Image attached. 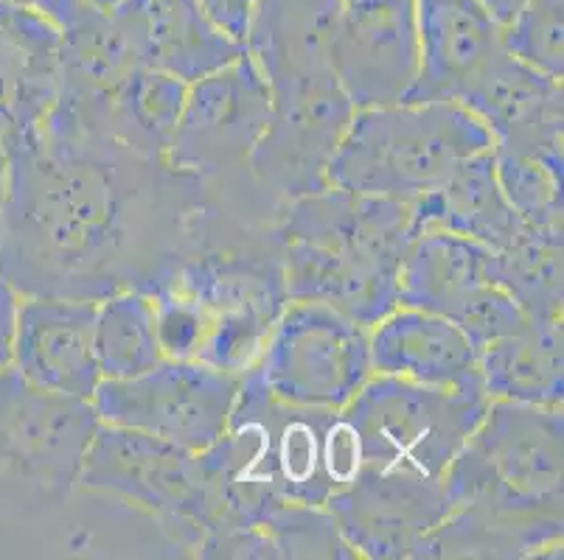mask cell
Segmentation results:
<instances>
[{
  "label": "cell",
  "mask_w": 564,
  "mask_h": 560,
  "mask_svg": "<svg viewBox=\"0 0 564 560\" xmlns=\"http://www.w3.org/2000/svg\"><path fill=\"white\" fill-rule=\"evenodd\" d=\"M76 487L150 516L172 547L192 558H199L223 513L203 451L112 424L96 429Z\"/></svg>",
  "instance_id": "cell-8"
},
{
  "label": "cell",
  "mask_w": 564,
  "mask_h": 560,
  "mask_svg": "<svg viewBox=\"0 0 564 560\" xmlns=\"http://www.w3.org/2000/svg\"><path fill=\"white\" fill-rule=\"evenodd\" d=\"M87 3H90V7H96V9H105V12H110L118 0H87Z\"/></svg>",
  "instance_id": "cell-34"
},
{
  "label": "cell",
  "mask_w": 564,
  "mask_h": 560,
  "mask_svg": "<svg viewBox=\"0 0 564 560\" xmlns=\"http://www.w3.org/2000/svg\"><path fill=\"white\" fill-rule=\"evenodd\" d=\"M495 172L522 222L540 230H564V163L495 146Z\"/></svg>",
  "instance_id": "cell-27"
},
{
  "label": "cell",
  "mask_w": 564,
  "mask_h": 560,
  "mask_svg": "<svg viewBox=\"0 0 564 560\" xmlns=\"http://www.w3.org/2000/svg\"><path fill=\"white\" fill-rule=\"evenodd\" d=\"M458 105L489 127L497 149L564 163L562 79L502 51L460 96Z\"/></svg>",
  "instance_id": "cell-16"
},
{
  "label": "cell",
  "mask_w": 564,
  "mask_h": 560,
  "mask_svg": "<svg viewBox=\"0 0 564 560\" xmlns=\"http://www.w3.org/2000/svg\"><path fill=\"white\" fill-rule=\"evenodd\" d=\"M484 387H427L393 376H371L340 409L360 469L410 471L444 480L471 431L484 420Z\"/></svg>",
  "instance_id": "cell-9"
},
{
  "label": "cell",
  "mask_w": 564,
  "mask_h": 560,
  "mask_svg": "<svg viewBox=\"0 0 564 560\" xmlns=\"http://www.w3.org/2000/svg\"><path fill=\"white\" fill-rule=\"evenodd\" d=\"M239 384L242 376L212 364L163 359L135 378H101L90 404L101 424L124 426L188 451H203L228 429Z\"/></svg>",
  "instance_id": "cell-13"
},
{
  "label": "cell",
  "mask_w": 564,
  "mask_h": 560,
  "mask_svg": "<svg viewBox=\"0 0 564 560\" xmlns=\"http://www.w3.org/2000/svg\"><path fill=\"white\" fill-rule=\"evenodd\" d=\"M253 370L279 400L340 413L373 376L368 328L326 303L290 300Z\"/></svg>",
  "instance_id": "cell-10"
},
{
  "label": "cell",
  "mask_w": 564,
  "mask_h": 560,
  "mask_svg": "<svg viewBox=\"0 0 564 560\" xmlns=\"http://www.w3.org/2000/svg\"><path fill=\"white\" fill-rule=\"evenodd\" d=\"M373 376H393L427 387H484L478 348L447 317L397 306L368 331Z\"/></svg>",
  "instance_id": "cell-20"
},
{
  "label": "cell",
  "mask_w": 564,
  "mask_h": 560,
  "mask_svg": "<svg viewBox=\"0 0 564 560\" xmlns=\"http://www.w3.org/2000/svg\"><path fill=\"white\" fill-rule=\"evenodd\" d=\"M419 79L404 101H460L502 54V29L480 0H415Z\"/></svg>",
  "instance_id": "cell-18"
},
{
  "label": "cell",
  "mask_w": 564,
  "mask_h": 560,
  "mask_svg": "<svg viewBox=\"0 0 564 560\" xmlns=\"http://www.w3.org/2000/svg\"><path fill=\"white\" fill-rule=\"evenodd\" d=\"M495 146L489 127L458 101H399L354 110L326 166V185L413 202L460 163Z\"/></svg>",
  "instance_id": "cell-5"
},
{
  "label": "cell",
  "mask_w": 564,
  "mask_h": 560,
  "mask_svg": "<svg viewBox=\"0 0 564 560\" xmlns=\"http://www.w3.org/2000/svg\"><path fill=\"white\" fill-rule=\"evenodd\" d=\"M7 177H9V154H7V146L0 143V205H3V197H7Z\"/></svg>",
  "instance_id": "cell-33"
},
{
  "label": "cell",
  "mask_w": 564,
  "mask_h": 560,
  "mask_svg": "<svg viewBox=\"0 0 564 560\" xmlns=\"http://www.w3.org/2000/svg\"><path fill=\"white\" fill-rule=\"evenodd\" d=\"M3 7L25 9V12H34L40 18L51 20L54 25L65 29V25L74 23L76 14L87 7V0H0Z\"/></svg>",
  "instance_id": "cell-31"
},
{
  "label": "cell",
  "mask_w": 564,
  "mask_h": 560,
  "mask_svg": "<svg viewBox=\"0 0 564 560\" xmlns=\"http://www.w3.org/2000/svg\"><path fill=\"white\" fill-rule=\"evenodd\" d=\"M480 3H484L486 12H489L491 18L497 20V25L502 29V25H509L511 20H514V14L520 12L525 0H480Z\"/></svg>",
  "instance_id": "cell-32"
},
{
  "label": "cell",
  "mask_w": 564,
  "mask_h": 560,
  "mask_svg": "<svg viewBox=\"0 0 564 560\" xmlns=\"http://www.w3.org/2000/svg\"><path fill=\"white\" fill-rule=\"evenodd\" d=\"M163 286H174L203 306L208 331L197 362L236 376L259 364L270 331L290 303L273 224H228L188 255Z\"/></svg>",
  "instance_id": "cell-6"
},
{
  "label": "cell",
  "mask_w": 564,
  "mask_h": 560,
  "mask_svg": "<svg viewBox=\"0 0 564 560\" xmlns=\"http://www.w3.org/2000/svg\"><path fill=\"white\" fill-rule=\"evenodd\" d=\"M155 303L143 292H118L96 308V362L101 378L124 382L163 362Z\"/></svg>",
  "instance_id": "cell-26"
},
{
  "label": "cell",
  "mask_w": 564,
  "mask_h": 560,
  "mask_svg": "<svg viewBox=\"0 0 564 560\" xmlns=\"http://www.w3.org/2000/svg\"><path fill=\"white\" fill-rule=\"evenodd\" d=\"M199 3H203L208 18H212L225 34H230L234 40L245 43L259 0H199Z\"/></svg>",
  "instance_id": "cell-29"
},
{
  "label": "cell",
  "mask_w": 564,
  "mask_h": 560,
  "mask_svg": "<svg viewBox=\"0 0 564 560\" xmlns=\"http://www.w3.org/2000/svg\"><path fill=\"white\" fill-rule=\"evenodd\" d=\"M138 59L186 85L225 68L245 43L225 34L199 0H118L110 9Z\"/></svg>",
  "instance_id": "cell-19"
},
{
  "label": "cell",
  "mask_w": 564,
  "mask_h": 560,
  "mask_svg": "<svg viewBox=\"0 0 564 560\" xmlns=\"http://www.w3.org/2000/svg\"><path fill=\"white\" fill-rule=\"evenodd\" d=\"M326 510L357 558L422 560L449 505L444 485L410 471L357 469Z\"/></svg>",
  "instance_id": "cell-14"
},
{
  "label": "cell",
  "mask_w": 564,
  "mask_h": 560,
  "mask_svg": "<svg viewBox=\"0 0 564 560\" xmlns=\"http://www.w3.org/2000/svg\"><path fill=\"white\" fill-rule=\"evenodd\" d=\"M340 0H259L245 48L270 87V123L250 177L275 216L290 199L326 188V166L354 105L332 68Z\"/></svg>",
  "instance_id": "cell-3"
},
{
  "label": "cell",
  "mask_w": 564,
  "mask_h": 560,
  "mask_svg": "<svg viewBox=\"0 0 564 560\" xmlns=\"http://www.w3.org/2000/svg\"><path fill=\"white\" fill-rule=\"evenodd\" d=\"M413 233L441 228L480 241L491 253L514 244L528 228L511 208L495 172V146L455 168L447 183L410 202Z\"/></svg>",
  "instance_id": "cell-22"
},
{
  "label": "cell",
  "mask_w": 564,
  "mask_h": 560,
  "mask_svg": "<svg viewBox=\"0 0 564 560\" xmlns=\"http://www.w3.org/2000/svg\"><path fill=\"white\" fill-rule=\"evenodd\" d=\"M96 300L20 297L12 364L32 384L94 398L101 382L96 362Z\"/></svg>",
  "instance_id": "cell-17"
},
{
  "label": "cell",
  "mask_w": 564,
  "mask_h": 560,
  "mask_svg": "<svg viewBox=\"0 0 564 560\" xmlns=\"http://www.w3.org/2000/svg\"><path fill=\"white\" fill-rule=\"evenodd\" d=\"M63 29L0 3V143L40 130L56 101V54Z\"/></svg>",
  "instance_id": "cell-21"
},
{
  "label": "cell",
  "mask_w": 564,
  "mask_h": 560,
  "mask_svg": "<svg viewBox=\"0 0 564 560\" xmlns=\"http://www.w3.org/2000/svg\"><path fill=\"white\" fill-rule=\"evenodd\" d=\"M480 384L489 400H514L533 407L564 404L562 320H531L509 337L478 351Z\"/></svg>",
  "instance_id": "cell-23"
},
{
  "label": "cell",
  "mask_w": 564,
  "mask_h": 560,
  "mask_svg": "<svg viewBox=\"0 0 564 560\" xmlns=\"http://www.w3.org/2000/svg\"><path fill=\"white\" fill-rule=\"evenodd\" d=\"M20 295L12 289L7 277H0V370L12 364L14 331H18Z\"/></svg>",
  "instance_id": "cell-30"
},
{
  "label": "cell",
  "mask_w": 564,
  "mask_h": 560,
  "mask_svg": "<svg viewBox=\"0 0 564 560\" xmlns=\"http://www.w3.org/2000/svg\"><path fill=\"white\" fill-rule=\"evenodd\" d=\"M0 277L20 297L105 300L161 289L230 222L203 179L48 110L7 149Z\"/></svg>",
  "instance_id": "cell-1"
},
{
  "label": "cell",
  "mask_w": 564,
  "mask_h": 560,
  "mask_svg": "<svg viewBox=\"0 0 564 560\" xmlns=\"http://www.w3.org/2000/svg\"><path fill=\"white\" fill-rule=\"evenodd\" d=\"M270 87L248 48L225 68L188 85L166 149L169 166L203 179L236 219L270 228L275 213L250 177V157L270 123Z\"/></svg>",
  "instance_id": "cell-7"
},
{
  "label": "cell",
  "mask_w": 564,
  "mask_h": 560,
  "mask_svg": "<svg viewBox=\"0 0 564 560\" xmlns=\"http://www.w3.org/2000/svg\"><path fill=\"white\" fill-rule=\"evenodd\" d=\"M273 239L290 300L326 303L371 331L399 306L413 208L326 185L279 210Z\"/></svg>",
  "instance_id": "cell-4"
},
{
  "label": "cell",
  "mask_w": 564,
  "mask_h": 560,
  "mask_svg": "<svg viewBox=\"0 0 564 560\" xmlns=\"http://www.w3.org/2000/svg\"><path fill=\"white\" fill-rule=\"evenodd\" d=\"M186 96V81L141 62L107 105L99 135L116 138L152 157H166Z\"/></svg>",
  "instance_id": "cell-24"
},
{
  "label": "cell",
  "mask_w": 564,
  "mask_h": 560,
  "mask_svg": "<svg viewBox=\"0 0 564 560\" xmlns=\"http://www.w3.org/2000/svg\"><path fill=\"white\" fill-rule=\"evenodd\" d=\"M441 485L449 513L427 558H562V407L489 400Z\"/></svg>",
  "instance_id": "cell-2"
},
{
  "label": "cell",
  "mask_w": 564,
  "mask_h": 560,
  "mask_svg": "<svg viewBox=\"0 0 564 560\" xmlns=\"http://www.w3.org/2000/svg\"><path fill=\"white\" fill-rule=\"evenodd\" d=\"M502 48L553 79H564V0H525L509 25Z\"/></svg>",
  "instance_id": "cell-28"
},
{
  "label": "cell",
  "mask_w": 564,
  "mask_h": 560,
  "mask_svg": "<svg viewBox=\"0 0 564 560\" xmlns=\"http://www.w3.org/2000/svg\"><path fill=\"white\" fill-rule=\"evenodd\" d=\"M332 68L354 110L408 99L419 79L415 0H340Z\"/></svg>",
  "instance_id": "cell-15"
},
{
  "label": "cell",
  "mask_w": 564,
  "mask_h": 560,
  "mask_svg": "<svg viewBox=\"0 0 564 560\" xmlns=\"http://www.w3.org/2000/svg\"><path fill=\"white\" fill-rule=\"evenodd\" d=\"M399 306L447 317L478 351L531 320L495 281L489 246L441 228L422 230L410 244L399 275Z\"/></svg>",
  "instance_id": "cell-12"
},
{
  "label": "cell",
  "mask_w": 564,
  "mask_h": 560,
  "mask_svg": "<svg viewBox=\"0 0 564 560\" xmlns=\"http://www.w3.org/2000/svg\"><path fill=\"white\" fill-rule=\"evenodd\" d=\"M564 230L528 224L511 246L495 253V281L528 317L562 320L564 311Z\"/></svg>",
  "instance_id": "cell-25"
},
{
  "label": "cell",
  "mask_w": 564,
  "mask_h": 560,
  "mask_svg": "<svg viewBox=\"0 0 564 560\" xmlns=\"http://www.w3.org/2000/svg\"><path fill=\"white\" fill-rule=\"evenodd\" d=\"M94 404L0 370V482L70 496L99 429Z\"/></svg>",
  "instance_id": "cell-11"
}]
</instances>
